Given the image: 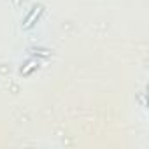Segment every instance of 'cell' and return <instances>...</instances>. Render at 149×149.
Returning <instances> with one entry per match:
<instances>
[{"instance_id":"cell-1","label":"cell","mask_w":149,"mask_h":149,"mask_svg":"<svg viewBox=\"0 0 149 149\" xmlns=\"http://www.w3.org/2000/svg\"><path fill=\"white\" fill-rule=\"evenodd\" d=\"M40 11H42L40 7H35V9H33V13H32V14L26 18V21H25V26H26V28H28V26H32V21H33V19L40 14Z\"/></svg>"}]
</instances>
